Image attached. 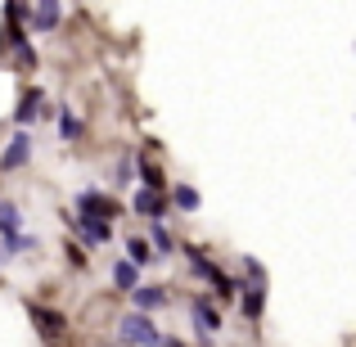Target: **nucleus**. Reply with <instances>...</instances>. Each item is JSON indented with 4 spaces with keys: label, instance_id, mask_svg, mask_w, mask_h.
Listing matches in <instances>:
<instances>
[{
    "label": "nucleus",
    "instance_id": "nucleus-10",
    "mask_svg": "<svg viewBox=\"0 0 356 347\" xmlns=\"http://www.w3.org/2000/svg\"><path fill=\"white\" fill-rule=\"evenodd\" d=\"M136 212H140V217H163V212H167V203H163V194H158V190H149V185H145V190H136Z\"/></svg>",
    "mask_w": 356,
    "mask_h": 347
},
{
    "label": "nucleus",
    "instance_id": "nucleus-14",
    "mask_svg": "<svg viewBox=\"0 0 356 347\" xmlns=\"http://www.w3.org/2000/svg\"><path fill=\"white\" fill-rule=\"evenodd\" d=\"M0 252H27V248H36V234H23V230H9V234H0Z\"/></svg>",
    "mask_w": 356,
    "mask_h": 347
},
{
    "label": "nucleus",
    "instance_id": "nucleus-12",
    "mask_svg": "<svg viewBox=\"0 0 356 347\" xmlns=\"http://www.w3.org/2000/svg\"><path fill=\"white\" fill-rule=\"evenodd\" d=\"M131 298H136L140 312H158V307H167V289H131Z\"/></svg>",
    "mask_w": 356,
    "mask_h": 347
},
{
    "label": "nucleus",
    "instance_id": "nucleus-3",
    "mask_svg": "<svg viewBox=\"0 0 356 347\" xmlns=\"http://www.w3.org/2000/svg\"><path fill=\"white\" fill-rule=\"evenodd\" d=\"M27 316H32V325L45 334V339H63V334H68V316H63V312H54V307L27 302Z\"/></svg>",
    "mask_w": 356,
    "mask_h": 347
},
{
    "label": "nucleus",
    "instance_id": "nucleus-23",
    "mask_svg": "<svg viewBox=\"0 0 356 347\" xmlns=\"http://www.w3.org/2000/svg\"><path fill=\"white\" fill-rule=\"evenodd\" d=\"M0 257H5V252H0Z\"/></svg>",
    "mask_w": 356,
    "mask_h": 347
},
{
    "label": "nucleus",
    "instance_id": "nucleus-1",
    "mask_svg": "<svg viewBox=\"0 0 356 347\" xmlns=\"http://www.w3.org/2000/svg\"><path fill=\"white\" fill-rule=\"evenodd\" d=\"M118 339L122 343H172L163 330H158L154 321H149V312H131V316H122V325H118Z\"/></svg>",
    "mask_w": 356,
    "mask_h": 347
},
{
    "label": "nucleus",
    "instance_id": "nucleus-7",
    "mask_svg": "<svg viewBox=\"0 0 356 347\" xmlns=\"http://www.w3.org/2000/svg\"><path fill=\"white\" fill-rule=\"evenodd\" d=\"M77 230H81V239H86L90 248H104V243L113 239V221L108 217H81Z\"/></svg>",
    "mask_w": 356,
    "mask_h": 347
},
{
    "label": "nucleus",
    "instance_id": "nucleus-6",
    "mask_svg": "<svg viewBox=\"0 0 356 347\" xmlns=\"http://www.w3.org/2000/svg\"><path fill=\"white\" fill-rule=\"evenodd\" d=\"M59 18H63V5H59V0H36L32 14H27V27H32V32H54V27H59Z\"/></svg>",
    "mask_w": 356,
    "mask_h": 347
},
{
    "label": "nucleus",
    "instance_id": "nucleus-9",
    "mask_svg": "<svg viewBox=\"0 0 356 347\" xmlns=\"http://www.w3.org/2000/svg\"><path fill=\"white\" fill-rule=\"evenodd\" d=\"M239 302H243V316H248V321H261V312H266V284L248 280L243 293H239Z\"/></svg>",
    "mask_w": 356,
    "mask_h": 347
},
{
    "label": "nucleus",
    "instance_id": "nucleus-16",
    "mask_svg": "<svg viewBox=\"0 0 356 347\" xmlns=\"http://www.w3.org/2000/svg\"><path fill=\"white\" fill-rule=\"evenodd\" d=\"M9 230H23V212L9 199H0V234H9Z\"/></svg>",
    "mask_w": 356,
    "mask_h": 347
},
{
    "label": "nucleus",
    "instance_id": "nucleus-22",
    "mask_svg": "<svg viewBox=\"0 0 356 347\" xmlns=\"http://www.w3.org/2000/svg\"><path fill=\"white\" fill-rule=\"evenodd\" d=\"M113 176H118V185H127V181H131V176H136V163H131V158H122V167H118V172H113Z\"/></svg>",
    "mask_w": 356,
    "mask_h": 347
},
{
    "label": "nucleus",
    "instance_id": "nucleus-2",
    "mask_svg": "<svg viewBox=\"0 0 356 347\" xmlns=\"http://www.w3.org/2000/svg\"><path fill=\"white\" fill-rule=\"evenodd\" d=\"M185 257H190L194 275H199V280H208V284L217 289L221 298H230V293H235V280H230V275H226V271H221V266H212V261L203 257V248H194V243H185Z\"/></svg>",
    "mask_w": 356,
    "mask_h": 347
},
{
    "label": "nucleus",
    "instance_id": "nucleus-21",
    "mask_svg": "<svg viewBox=\"0 0 356 347\" xmlns=\"http://www.w3.org/2000/svg\"><path fill=\"white\" fill-rule=\"evenodd\" d=\"M154 243H158V252H172L176 243H172V234H167V226H163V217L154 221Z\"/></svg>",
    "mask_w": 356,
    "mask_h": 347
},
{
    "label": "nucleus",
    "instance_id": "nucleus-8",
    "mask_svg": "<svg viewBox=\"0 0 356 347\" xmlns=\"http://www.w3.org/2000/svg\"><path fill=\"white\" fill-rule=\"evenodd\" d=\"M190 312H194V325H199V339H203V343H208V339H212V334H217V330H221V312H217V307H212V302H208V298H199V302H194V307H190Z\"/></svg>",
    "mask_w": 356,
    "mask_h": 347
},
{
    "label": "nucleus",
    "instance_id": "nucleus-13",
    "mask_svg": "<svg viewBox=\"0 0 356 347\" xmlns=\"http://www.w3.org/2000/svg\"><path fill=\"white\" fill-rule=\"evenodd\" d=\"M113 284L122 289V293H131V289L140 284V271H136V261H118V266H113Z\"/></svg>",
    "mask_w": 356,
    "mask_h": 347
},
{
    "label": "nucleus",
    "instance_id": "nucleus-4",
    "mask_svg": "<svg viewBox=\"0 0 356 347\" xmlns=\"http://www.w3.org/2000/svg\"><path fill=\"white\" fill-rule=\"evenodd\" d=\"M77 208H81V217H108L113 221L122 212V203L108 199V194H99V190H86V194H77Z\"/></svg>",
    "mask_w": 356,
    "mask_h": 347
},
{
    "label": "nucleus",
    "instance_id": "nucleus-19",
    "mask_svg": "<svg viewBox=\"0 0 356 347\" xmlns=\"http://www.w3.org/2000/svg\"><path fill=\"white\" fill-rule=\"evenodd\" d=\"M14 68H36V50H32V45H27V41H14Z\"/></svg>",
    "mask_w": 356,
    "mask_h": 347
},
{
    "label": "nucleus",
    "instance_id": "nucleus-11",
    "mask_svg": "<svg viewBox=\"0 0 356 347\" xmlns=\"http://www.w3.org/2000/svg\"><path fill=\"white\" fill-rule=\"evenodd\" d=\"M36 113H41V90H23V95H18V108H14V122L27 127Z\"/></svg>",
    "mask_w": 356,
    "mask_h": 347
},
{
    "label": "nucleus",
    "instance_id": "nucleus-5",
    "mask_svg": "<svg viewBox=\"0 0 356 347\" xmlns=\"http://www.w3.org/2000/svg\"><path fill=\"white\" fill-rule=\"evenodd\" d=\"M27 154H32V136H27V127H18L14 140H9V149L0 154V172H18V167L27 163Z\"/></svg>",
    "mask_w": 356,
    "mask_h": 347
},
{
    "label": "nucleus",
    "instance_id": "nucleus-17",
    "mask_svg": "<svg viewBox=\"0 0 356 347\" xmlns=\"http://www.w3.org/2000/svg\"><path fill=\"white\" fill-rule=\"evenodd\" d=\"M59 136H63V140H81V136H86V127H81V118L63 108V113H59Z\"/></svg>",
    "mask_w": 356,
    "mask_h": 347
},
{
    "label": "nucleus",
    "instance_id": "nucleus-15",
    "mask_svg": "<svg viewBox=\"0 0 356 347\" xmlns=\"http://www.w3.org/2000/svg\"><path fill=\"white\" fill-rule=\"evenodd\" d=\"M172 203L181 212H199V190H194V185H176V190H172Z\"/></svg>",
    "mask_w": 356,
    "mask_h": 347
},
{
    "label": "nucleus",
    "instance_id": "nucleus-18",
    "mask_svg": "<svg viewBox=\"0 0 356 347\" xmlns=\"http://www.w3.org/2000/svg\"><path fill=\"white\" fill-rule=\"evenodd\" d=\"M154 257V248H149V239H127V261H136V266H145V261Z\"/></svg>",
    "mask_w": 356,
    "mask_h": 347
},
{
    "label": "nucleus",
    "instance_id": "nucleus-20",
    "mask_svg": "<svg viewBox=\"0 0 356 347\" xmlns=\"http://www.w3.org/2000/svg\"><path fill=\"white\" fill-rule=\"evenodd\" d=\"M140 181H145L149 190H163V172H158L154 163H140Z\"/></svg>",
    "mask_w": 356,
    "mask_h": 347
}]
</instances>
